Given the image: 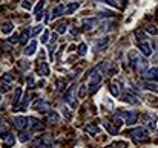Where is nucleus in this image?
I'll return each instance as SVG.
<instances>
[{
    "label": "nucleus",
    "instance_id": "f257e3e1",
    "mask_svg": "<svg viewBox=\"0 0 158 148\" xmlns=\"http://www.w3.org/2000/svg\"><path fill=\"white\" fill-rule=\"evenodd\" d=\"M102 75H103V70H102V66L100 64L95 66L91 70V73H89V92L91 93H94L98 89V86L102 83Z\"/></svg>",
    "mask_w": 158,
    "mask_h": 148
},
{
    "label": "nucleus",
    "instance_id": "f03ea898",
    "mask_svg": "<svg viewBox=\"0 0 158 148\" xmlns=\"http://www.w3.org/2000/svg\"><path fill=\"white\" fill-rule=\"evenodd\" d=\"M127 134H129L135 142H143V141H146V139L149 138V131H148L144 127H135V128L129 130Z\"/></svg>",
    "mask_w": 158,
    "mask_h": 148
},
{
    "label": "nucleus",
    "instance_id": "7ed1b4c3",
    "mask_svg": "<svg viewBox=\"0 0 158 148\" xmlns=\"http://www.w3.org/2000/svg\"><path fill=\"white\" fill-rule=\"evenodd\" d=\"M32 108H34V110H39L40 113H48V111H51V105H49V102H46L45 99H37V101L32 104Z\"/></svg>",
    "mask_w": 158,
    "mask_h": 148
},
{
    "label": "nucleus",
    "instance_id": "20e7f679",
    "mask_svg": "<svg viewBox=\"0 0 158 148\" xmlns=\"http://www.w3.org/2000/svg\"><path fill=\"white\" fill-rule=\"evenodd\" d=\"M43 56H45V53L42 52V55H40V58H39V66H37V70H39V73H40V75L48 76V75H49V67H48V63L43 60Z\"/></svg>",
    "mask_w": 158,
    "mask_h": 148
},
{
    "label": "nucleus",
    "instance_id": "39448f33",
    "mask_svg": "<svg viewBox=\"0 0 158 148\" xmlns=\"http://www.w3.org/2000/svg\"><path fill=\"white\" fill-rule=\"evenodd\" d=\"M120 116L124 119V122L126 124H135V121H137V118H138V115H137V111H132V110H127V111H121L120 113Z\"/></svg>",
    "mask_w": 158,
    "mask_h": 148
},
{
    "label": "nucleus",
    "instance_id": "423d86ee",
    "mask_svg": "<svg viewBox=\"0 0 158 148\" xmlns=\"http://www.w3.org/2000/svg\"><path fill=\"white\" fill-rule=\"evenodd\" d=\"M14 125H15V128H19L20 131H23L29 125V119L26 116H15L14 118Z\"/></svg>",
    "mask_w": 158,
    "mask_h": 148
},
{
    "label": "nucleus",
    "instance_id": "0eeeda50",
    "mask_svg": "<svg viewBox=\"0 0 158 148\" xmlns=\"http://www.w3.org/2000/svg\"><path fill=\"white\" fill-rule=\"evenodd\" d=\"M64 102H68V104H71V105H75L74 104V99H75V86H71L66 92H64Z\"/></svg>",
    "mask_w": 158,
    "mask_h": 148
},
{
    "label": "nucleus",
    "instance_id": "6e6552de",
    "mask_svg": "<svg viewBox=\"0 0 158 148\" xmlns=\"http://www.w3.org/2000/svg\"><path fill=\"white\" fill-rule=\"evenodd\" d=\"M143 124H146L148 127L155 128V124H157V116H155V115H152V113H146V115H143Z\"/></svg>",
    "mask_w": 158,
    "mask_h": 148
},
{
    "label": "nucleus",
    "instance_id": "1a4fd4ad",
    "mask_svg": "<svg viewBox=\"0 0 158 148\" xmlns=\"http://www.w3.org/2000/svg\"><path fill=\"white\" fill-rule=\"evenodd\" d=\"M140 58H141V56H140V53H138L137 50H131V52L127 53V63H129L132 67L137 66V63L140 61Z\"/></svg>",
    "mask_w": 158,
    "mask_h": 148
},
{
    "label": "nucleus",
    "instance_id": "9d476101",
    "mask_svg": "<svg viewBox=\"0 0 158 148\" xmlns=\"http://www.w3.org/2000/svg\"><path fill=\"white\" fill-rule=\"evenodd\" d=\"M2 139H3V147L5 148H11L15 144V138H14L11 133H3Z\"/></svg>",
    "mask_w": 158,
    "mask_h": 148
},
{
    "label": "nucleus",
    "instance_id": "9b49d317",
    "mask_svg": "<svg viewBox=\"0 0 158 148\" xmlns=\"http://www.w3.org/2000/svg\"><path fill=\"white\" fill-rule=\"evenodd\" d=\"M46 122L51 124V125H57L60 122V116L57 111H48L46 113Z\"/></svg>",
    "mask_w": 158,
    "mask_h": 148
},
{
    "label": "nucleus",
    "instance_id": "f8f14e48",
    "mask_svg": "<svg viewBox=\"0 0 158 148\" xmlns=\"http://www.w3.org/2000/svg\"><path fill=\"white\" fill-rule=\"evenodd\" d=\"M143 78L144 80H148V81H158V67H152V69H149L144 75H143Z\"/></svg>",
    "mask_w": 158,
    "mask_h": 148
},
{
    "label": "nucleus",
    "instance_id": "ddd939ff",
    "mask_svg": "<svg viewBox=\"0 0 158 148\" xmlns=\"http://www.w3.org/2000/svg\"><path fill=\"white\" fill-rule=\"evenodd\" d=\"M29 127H31L32 131H39V130L43 128V124H42V121H39L35 118H29Z\"/></svg>",
    "mask_w": 158,
    "mask_h": 148
},
{
    "label": "nucleus",
    "instance_id": "4468645a",
    "mask_svg": "<svg viewBox=\"0 0 158 148\" xmlns=\"http://www.w3.org/2000/svg\"><path fill=\"white\" fill-rule=\"evenodd\" d=\"M138 48H140V50H141V53H143L144 56H149V55L152 53V48H151V45H149L148 41L138 43Z\"/></svg>",
    "mask_w": 158,
    "mask_h": 148
},
{
    "label": "nucleus",
    "instance_id": "2eb2a0df",
    "mask_svg": "<svg viewBox=\"0 0 158 148\" xmlns=\"http://www.w3.org/2000/svg\"><path fill=\"white\" fill-rule=\"evenodd\" d=\"M35 49H37V41H34V40H32V41L25 48L23 52H25V55H26V56H31V55H34V53H35Z\"/></svg>",
    "mask_w": 158,
    "mask_h": 148
},
{
    "label": "nucleus",
    "instance_id": "dca6fc26",
    "mask_svg": "<svg viewBox=\"0 0 158 148\" xmlns=\"http://www.w3.org/2000/svg\"><path fill=\"white\" fill-rule=\"evenodd\" d=\"M63 12H66V8H64V5H57L55 8L52 9V18H57V17H60Z\"/></svg>",
    "mask_w": 158,
    "mask_h": 148
},
{
    "label": "nucleus",
    "instance_id": "f3484780",
    "mask_svg": "<svg viewBox=\"0 0 158 148\" xmlns=\"http://www.w3.org/2000/svg\"><path fill=\"white\" fill-rule=\"evenodd\" d=\"M83 29L85 31H88V29H91V28H94V25L97 23V18H83Z\"/></svg>",
    "mask_w": 158,
    "mask_h": 148
},
{
    "label": "nucleus",
    "instance_id": "a211bd4d",
    "mask_svg": "<svg viewBox=\"0 0 158 148\" xmlns=\"http://www.w3.org/2000/svg\"><path fill=\"white\" fill-rule=\"evenodd\" d=\"M43 6H45V0H40V2H39V5L35 6V11H34V12H35V18H37L39 21L42 20V15H43V14H42Z\"/></svg>",
    "mask_w": 158,
    "mask_h": 148
},
{
    "label": "nucleus",
    "instance_id": "6ab92c4d",
    "mask_svg": "<svg viewBox=\"0 0 158 148\" xmlns=\"http://www.w3.org/2000/svg\"><path fill=\"white\" fill-rule=\"evenodd\" d=\"M107 43H109V37H105V38H100V40L97 41V45H95V48H94V50H95V52L102 50L103 48H106V46H107Z\"/></svg>",
    "mask_w": 158,
    "mask_h": 148
},
{
    "label": "nucleus",
    "instance_id": "aec40b11",
    "mask_svg": "<svg viewBox=\"0 0 158 148\" xmlns=\"http://www.w3.org/2000/svg\"><path fill=\"white\" fill-rule=\"evenodd\" d=\"M78 6H80V2H74V3L66 5V12H64V14H68V15L74 14V11H75V9H78Z\"/></svg>",
    "mask_w": 158,
    "mask_h": 148
},
{
    "label": "nucleus",
    "instance_id": "412c9836",
    "mask_svg": "<svg viewBox=\"0 0 158 148\" xmlns=\"http://www.w3.org/2000/svg\"><path fill=\"white\" fill-rule=\"evenodd\" d=\"M29 35H32V32H29V29L26 28V29H25V31L20 34V40H19V41H20L22 45L28 43V40H29Z\"/></svg>",
    "mask_w": 158,
    "mask_h": 148
},
{
    "label": "nucleus",
    "instance_id": "4be33fe9",
    "mask_svg": "<svg viewBox=\"0 0 158 148\" xmlns=\"http://www.w3.org/2000/svg\"><path fill=\"white\" fill-rule=\"evenodd\" d=\"M118 86H120V84H118L117 81H115V83H112V84L109 86V90H110V93H112L115 98H117V96H120V89H118Z\"/></svg>",
    "mask_w": 158,
    "mask_h": 148
},
{
    "label": "nucleus",
    "instance_id": "5701e85b",
    "mask_svg": "<svg viewBox=\"0 0 158 148\" xmlns=\"http://www.w3.org/2000/svg\"><path fill=\"white\" fill-rule=\"evenodd\" d=\"M31 138H32V131H22V133L19 134L20 142H28Z\"/></svg>",
    "mask_w": 158,
    "mask_h": 148
},
{
    "label": "nucleus",
    "instance_id": "b1692460",
    "mask_svg": "<svg viewBox=\"0 0 158 148\" xmlns=\"http://www.w3.org/2000/svg\"><path fill=\"white\" fill-rule=\"evenodd\" d=\"M143 86H144V89H148V90H154V92H157L158 93V84L157 83H152V81H148V80H146Z\"/></svg>",
    "mask_w": 158,
    "mask_h": 148
},
{
    "label": "nucleus",
    "instance_id": "393cba45",
    "mask_svg": "<svg viewBox=\"0 0 158 148\" xmlns=\"http://www.w3.org/2000/svg\"><path fill=\"white\" fill-rule=\"evenodd\" d=\"M12 29H14V26H12L11 21H3V25H2V32L3 34H9Z\"/></svg>",
    "mask_w": 158,
    "mask_h": 148
},
{
    "label": "nucleus",
    "instance_id": "a878e982",
    "mask_svg": "<svg viewBox=\"0 0 158 148\" xmlns=\"http://www.w3.org/2000/svg\"><path fill=\"white\" fill-rule=\"evenodd\" d=\"M85 131H86L88 134H97V133L100 131V128H98L97 125H92V124H91V125H86V127H85Z\"/></svg>",
    "mask_w": 158,
    "mask_h": 148
},
{
    "label": "nucleus",
    "instance_id": "bb28decb",
    "mask_svg": "<svg viewBox=\"0 0 158 148\" xmlns=\"http://www.w3.org/2000/svg\"><path fill=\"white\" fill-rule=\"evenodd\" d=\"M135 37H137V41H138V43L148 41V37L144 35V32H143V31H135Z\"/></svg>",
    "mask_w": 158,
    "mask_h": 148
},
{
    "label": "nucleus",
    "instance_id": "cd10ccee",
    "mask_svg": "<svg viewBox=\"0 0 158 148\" xmlns=\"http://www.w3.org/2000/svg\"><path fill=\"white\" fill-rule=\"evenodd\" d=\"M66 29H68V25H66V23H58L57 28H55V32H57V34H64Z\"/></svg>",
    "mask_w": 158,
    "mask_h": 148
},
{
    "label": "nucleus",
    "instance_id": "c85d7f7f",
    "mask_svg": "<svg viewBox=\"0 0 158 148\" xmlns=\"http://www.w3.org/2000/svg\"><path fill=\"white\" fill-rule=\"evenodd\" d=\"M105 127H106V128H107V130H109V133H110V134H115V133L118 131V128L115 127V124L112 125L110 122H105Z\"/></svg>",
    "mask_w": 158,
    "mask_h": 148
},
{
    "label": "nucleus",
    "instance_id": "c756f323",
    "mask_svg": "<svg viewBox=\"0 0 158 148\" xmlns=\"http://www.w3.org/2000/svg\"><path fill=\"white\" fill-rule=\"evenodd\" d=\"M22 89L20 87H17V90H15V95H14V105H17L20 101H22Z\"/></svg>",
    "mask_w": 158,
    "mask_h": 148
},
{
    "label": "nucleus",
    "instance_id": "7c9ffc66",
    "mask_svg": "<svg viewBox=\"0 0 158 148\" xmlns=\"http://www.w3.org/2000/svg\"><path fill=\"white\" fill-rule=\"evenodd\" d=\"M86 50H88V46L85 43H80V46H78V55L80 56H85L86 55Z\"/></svg>",
    "mask_w": 158,
    "mask_h": 148
},
{
    "label": "nucleus",
    "instance_id": "2f4dec72",
    "mask_svg": "<svg viewBox=\"0 0 158 148\" xmlns=\"http://www.w3.org/2000/svg\"><path fill=\"white\" fill-rule=\"evenodd\" d=\"M57 89H58V90H64V89H66V81L61 80V78H58V80H57Z\"/></svg>",
    "mask_w": 158,
    "mask_h": 148
},
{
    "label": "nucleus",
    "instance_id": "473e14b6",
    "mask_svg": "<svg viewBox=\"0 0 158 148\" xmlns=\"http://www.w3.org/2000/svg\"><path fill=\"white\" fill-rule=\"evenodd\" d=\"M110 148H127V144L126 142H123V141H118V142H114Z\"/></svg>",
    "mask_w": 158,
    "mask_h": 148
},
{
    "label": "nucleus",
    "instance_id": "72a5a7b5",
    "mask_svg": "<svg viewBox=\"0 0 158 148\" xmlns=\"http://www.w3.org/2000/svg\"><path fill=\"white\" fill-rule=\"evenodd\" d=\"M146 31H148L149 34H154V35H155V34L158 32V29L155 28V26H154V25H148V26H146Z\"/></svg>",
    "mask_w": 158,
    "mask_h": 148
},
{
    "label": "nucleus",
    "instance_id": "f704fd0d",
    "mask_svg": "<svg viewBox=\"0 0 158 148\" xmlns=\"http://www.w3.org/2000/svg\"><path fill=\"white\" fill-rule=\"evenodd\" d=\"M40 40H42V43H43V45H45V43H48V41H49V31H45Z\"/></svg>",
    "mask_w": 158,
    "mask_h": 148
},
{
    "label": "nucleus",
    "instance_id": "c9c22d12",
    "mask_svg": "<svg viewBox=\"0 0 158 148\" xmlns=\"http://www.w3.org/2000/svg\"><path fill=\"white\" fill-rule=\"evenodd\" d=\"M5 81H6L8 84H9V83L12 81V78H11V75H9V73H3V78H2V83H5Z\"/></svg>",
    "mask_w": 158,
    "mask_h": 148
},
{
    "label": "nucleus",
    "instance_id": "e433bc0d",
    "mask_svg": "<svg viewBox=\"0 0 158 148\" xmlns=\"http://www.w3.org/2000/svg\"><path fill=\"white\" fill-rule=\"evenodd\" d=\"M54 52H55V45H52L51 49H49V58L51 60H54Z\"/></svg>",
    "mask_w": 158,
    "mask_h": 148
},
{
    "label": "nucleus",
    "instance_id": "4c0bfd02",
    "mask_svg": "<svg viewBox=\"0 0 158 148\" xmlns=\"http://www.w3.org/2000/svg\"><path fill=\"white\" fill-rule=\"evenodd\" d=\"M22 6H23L25 9H31V3H28L26 0H23V3H22Z\"/></svg>",
    "mask_w": 158,
    "mask_h": 148
},
{
    "label": "nucleus",
    "instance_id": "58836bf2",
    "mask_svg": "<svg viewBox=\"0 0 158 148\" xmlns=\"http://www.w3.org/2000/svg\"><path fill=\"white\" fill-rule=\"evenodd\" d=\"M40 31H42V26H37V28H35V29L32 31V37H34V35H37V34H39Z\"/></svg>",
    "mask_w": 158,
    "mask_h": 148
},
{
    "label": "nucleus",
    "instance_id": "ea45409f",
    "mask_svg": "<svg viewBox=\"0 0 158 148\" xmlns=\"http://www.w3.org/2000/svg\"><path fill=\"white\" fill-rule=\"evenodd\" d=\"M85 93H86V89H85V86H81V90H80V96H85Z\"/></svg>",
    "mask_w": 158,
    "mask_h": 148
},
{
    "label": "nucleus",
    "instance_id": "a19ab883",
    "mask_svg": "<svg viewBox=\"0 0 158 148\" xmlns=\"http://www.w3.org/2000/svg\"><path fill=\"white\" fill-rule=\"evenodd\" d=\"M37 148H51L49 145H40V147H37Z\"/></svg>",
    "mask_w": 158,
    "mask_h": 148
}]
</instances>
